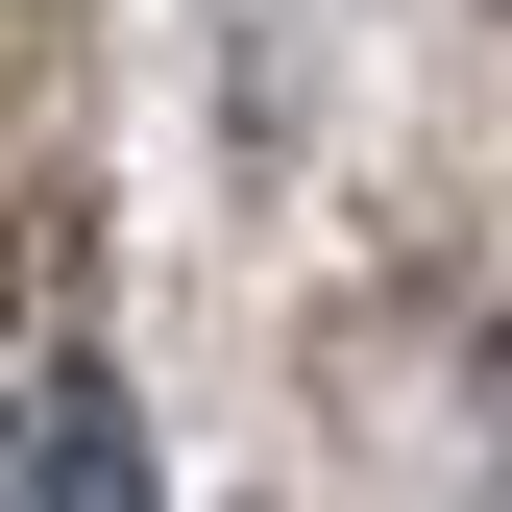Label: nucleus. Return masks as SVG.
<instances>
[{"instance_id":"f257e3e1","label":"nucleus","mask_w":512,"mask_h":512,"mask_svg":"<svg viewBox=\"0 0 512 512\" xmlns=\"http://www.w3.org/2000/svg\"><path fill=\"white\" fill-rule=\"evenodd\" d=\"M25 512H147V439H122V391H98V366L25 415Z\"/></svg>"},{"instance_id":"f03ea898","label":"nucleus","mask_w":512,"mask_h":512,"mask_svg":"<svg viewBox=\"0 0 512 512\" xmlns=\"http://www.w3.org/2000/svg\"><path fill=\"white\" fill-rule=\"evenodd\" d=\"M0 512H25V464H0Z\"/></svg>"}]
</instances>
